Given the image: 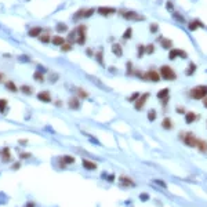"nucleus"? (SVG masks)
Here are the masks:
<instances>
[{"mask_svg":"<svg viewBox=\"0 0 207 207\" xmlns=\"http://www.w3.org/2000/svg\"><path fill=\"white\" fill-rule=\"evenodd\" d=\"M189 97L193 100H203L207 97V86H196L189 91Z\"/></svg>","mask_w":207,"mask_h":207,"instance_id":"f257e3e1","label":"nucleus"},{"mask_svg":"<svg viewBox=\"0 0 207 207\" xmlns=\"http://www.w3.org/2000/svg\"><path fill=\"white\" fill-rule=\"evenodd\" d=\"M160 77H163L164 80H176L177 73L174 72V69L169 66V65H163L160 68Z\"/></svg>","mask_w":207,"mask_h":207,"instance_id":"f03ea898","label":"nucleus"},{"mask_svg":"<svg viewBox=\"0 0 207 207\" xmlns=\"http://www.w3.org/2000/svg\"><path fill=\"white\" fill-rule=\"evenodd\" d=\"M180 138L184 141V144L188 145L189 148H196V145H197V138L195 137L193 134H191V133H187V134L181 133Z\"/></svg>","mask_w":207,"mask_h":207,"instance_id":"7ed1b4c3","label":"nucleus"},{"mask_svg":"<svg viewBox=\"0 0 207 207\" xmlns=\"http://www.w3.org/2000/svg\"><path fill=\"white\" fill-rule=\"evenodd\" d=\"M77 39H76V43L83 46L86 43V33H87V26L86 25H79L77 26Z\"/></svg>","mask_w":207,"mask_h":207,"instance_id":"20e7f679","label":"nucleus"},{"mask_svg":"<svg viewBox=\"0 0 207 207\" xmlns=\"http://www.w3.org/2000/svg\"><path fill=\"white\" fill-rule=\"evenodd\" d=\"M122 17L124 19H131V21H144L145 17L139 15L135 11H122Z\"/></svg>","mask_w":207,"mask_h":207,"instance_id":"39448f33","label":"nucleus"},{"mask_svg":"<svg viewBox=\"0 0 207 207\" xmlns=\"http://www.w3.org/2000/svg\"><path fill=\"white\" fill-rule=\"evenodd\" d=\"M144 80H149V82L157 83L160 80V73H159L157 70H155V69H151V70H148L144 75Z\"/></svg>","mask_w":207,"mask_h":207,"instance_id":"423d86ee","label":"nucleus"},{"mask_svg":"<svg viewBox=\"0 0 207 207\" xmlns=\"http://www.w3.org/2000/svg\"><path fill=\"white\" fill-rule=\"evenodd\" d=\"M148 98H149V94H148V93L139 95V98L134 102V108H135L137 111H141V109L145 107V104H146V100H148Z\"/></svg>","mask_w":207,"mask_h":207,"instance_id":"0eeeda50","label":"nucleus"},{"mask_svg":"<svg viewBox=\"0 0 207 207\" xmlns=\"http://www.w3.org/2000/svg\"><path fill=\"white\" fill-rule=\"evenodd\" d=\"M177 57H181V58H187L188 57V54L185 53V51L180 50V49H171L169 53V58L171 59V61H174Z\"/></svg>","mask_w":207,"mask_h":207,"instance_id":"6e6552de","label":"nucleus"},{"mask_svg":"<svg viewBox=\"0 0 207 207\" xmlns=\"http://www.w3.org/2000/svg\"><path fill=\"white\" fill-rule=\"evenodd\" d=\"M119 184L122 185V187H124V188H128V187H134L135 185V182H134V180L133 178H130V177H126V176H122L119 178Z\"/></svg>","mask_w":207,"mask_h":207,"instance_id":"1a4fd4ad","label":"nucleus"},{"mask_svg":"<svg viewBox=\"0 0 207 207\" xmlns=\"http://www.w3.org/2000/svg\"><path fill=\"white\" fill-rule=\"evenodd\" d=\"M97 11H98V14L102 15V17H108V15H112V14L116 13V10H115L113 7H100Z\"/></svg>","mask_w":207,"mask_h":207,"instance_id":"9d476101","label":"nucleus"},{"mask_svg":"<svg viewBox=\"0 0 207 207\" xmlns=\"http://www.w3.org/2000/svg\"><path fill=\"white\" fill-rule=\"evenodd\" d=\"M59 167H65L66 164H72V163H75V157L73 156H69V155H65V156H62V157H59Z\"/></svg>","mask_w":207,"mask_h":207,"instance_id":"9b49d317","label":"nucleus"},{"mask_svg":"<svg viewBox=\"0 0 207 207\" xmlns=\"http://www.w3.org/2000/svg\"><path fill=\"white\" fill-rule=\"evenodd\" d=\"M199 28H204L203 22H200L199 19H193V21H191V22L188 24L189 31H196V29H199Z\"/></svg>","mask_w":207,"mask_h":207,"instance_id":"f8f14e48","label":"nucleus"},{"mask_svg":"<svg viewBox=\"0 0 207 207\" xmlns=\"http://www.w3.org/2000/svg\"><path fill=\"white\" fill-rule=\"evenodd\" d=\"M200 118L197 113H195V112H188V113H185V122L188 123V124H191V123H193L195 120H197Z\"/></svg>","mask_w":207,"mask_h":207,"instance_id":"ddd939ff","label":"nucleus"},{"mask_svg":"<svg viewBox=\"0 0 207 207\" xmlns=\"http://www.w3.org/2000/svg\"><path fill=\"white\" fill-rule=\"evenodd\" d=\"M68 105L70 109H79L80 108V101H79L77 97H72V98H69Z\"/></svg>","mask_w":207,"mask_h":207,"instance_id":"4468645a","label":"nucleus"},{"mask_svg":"<svg viewBox=\"0 0 207 207\" xmlns=\"http://www.w3.org/2000/svg\"><path fill=\"white\" fill-rule=\"evenodd\" d=\"M159 40H160V44H162L163 49H167V50H171V49H173V42H171L170 39H166V38H163V36H160Z\"/></svg>","mask_w":207,"mask_h":207,"instance_id":"2eb2a0df","label":"nucleus"},{"mask_svg":"<svg viewBox=\"0 0 207 207\" xmlns=\"http://www.w3.org/2000/svg\"><path fill=\"white\" fill-rule=\"evenodd\" d=\"M82 164H83V167L86 170H88V171H94V170L97 169V164L93 163V162H90V160H87V159H83Z\"/></svg>","mask_w":207,"mask_h":207,"instance_id":"dca6fc26","label":"nucleus"},{"mask_svg":"<svg viewBox=\"0 0 207 207\" xmlns=\"http://www.w3.org/2000/svg\"><path fill=\"white\" fill-rule=\"evenodd\" d=\"M38 98L40 101H43V102H51V95H50L49 91H42V93H39Z\"/></svg>","mask_w":207,"mask_h":207,"instance_id":"f3484780","label":"nucleus"},{"mask_svg":"<svg viewBox=\"0 0 207 207\" xmlns=\"http://www.w3.org/2000/svg\"><path fill=\"white\" fill-rule=\"evenodd\" d=\"M28 35H29L31 38H39V36L42 35V28H40V26H35V28L29 29Z\"/></svg>","mask_w":207,"mask_h":207,"instance_id":"a211bd4d","label":"nucleus"},{"mask_svg":"<svg viewBox=\"0 0 207 207\" xmlns=\"http://www.w3.org/2000/svg\"><path fill=\"white\" fill-rule=\"evenodd\" d=\"M173 126H174V123H173V120L170 119V118H164L163 122H162V127H163L164 130H171Z\"/></svg>","mask_w":207,"mask_h":207,"instance_id":"6ab92c4d","label":"nucleus"},{"mask_svg":"<svg viewBox=\"0 0 207 207\" xmlns=\"http://www.w3.org/2000/svg\"><path fill=\"white\" fill-rule=\"evenodd\" d=\"M112 53L116 57H122V55H123V49H122V46H120V44H118V43H115L112 46Z\"/></svg>","mask_w":207,"mask_h":207,"instance_id":"aec40b11","label":"nucleus"},{"mask_svg":"<svg viewBox=\"0 0 207 207\" xmlns=\"http://www.w3.org/2000/svg\"><path fill=\"white\" fill-rule=\"evenodd\" d=\"M196 148H197L202 153H207V142L206 141H203V139H197V145H196Z\"/></svg>","mask_w":207,"mask_h":207,"instance_id":"412c9836","label":"nucleus"},{"mask_svg":"<svg viewBox=\"0 0 207 207\" xmlns=\"http://www.w3.org/2000/svg\"><path fill=\"white\" fill-rule=\"evenodd\" d=\"M51 42H53L54 46H62V44L65 43V39H64L62 36H59V35H57V36H53Z\"/></svg>","mask_w":207,"mask_h":207,"instance_id":"4be33fe9","label":"nucleus"},{"mask_svg":"<svg viewBox=\"0 0 207 207\" xmlns=\"http://www.w3.org/2000/svg\"><path fill=\"white\" fill-rule=\"evenodd\" d=\"M1 156H3V162L11 160V153H10V151H8V148H4V149L1 151Z\"/></svg>","mask_w":207,"mask_h":207,"instance_id":"5701e85b","label":"nucleus"},{"mask_svg":"<svg viewBox=\"0 0 207 207\" xmlns=\"http://www.w3.org/2000/svg\"><path fill=\"white\" fill-rule=\"evenodd\" d=\"M169 88H162L159 93H157V98L160 100H164V98H169Z\"/></svg>","mask_w":207,"mask_h":207,"instance_id":"b1692460","label":"nucleus"},{"mask_svg":"<svg viewBox=\"0 0 207 207\" xmlns=\"http://www.w3.org/2000/svg\"><path fill=\"white\" fill-rule=\"evenodd\" d=\"M33 79L36 80V82H44V76H43V73L40 72V70H36L35 73H33Z\"/></svg>","mask_w":207,"mask_h":207,"instance_id":"393cba45","label":"nucleus"},{"mask_svg":"<svg viewBox=\"0 0 207 207\" xmlns=\"http://www.w3.org/2000/svg\"><path fill=\"white\" fill-rule=\"evenodd\" d=\"M21 93H24V94H26V95H29V94H32V91H33V88L31 87V86H26V84H24V86H21Z\"/></svg>","mask_w":207,"mask_h":207,"instance_id":"a878e982","label":"nucleus"},{"mask_svg":"<svg viewBox=\"0 0 207 207\" xmlns=\"http://www.w3.org/2000/svg\"><path fill=\"white\" fill-rule=\"evenodd\" d=\"M55 29H57V32L62 33V32H66V31H68V26H66V24H62V22H59V24H57Z\"/></svg>","mask_w":207,"mask_h":207,"instance_id":"bb28decb","label":"nucleus"},{"mask_svg":"<svg viewBox=\"0 0 207 207\" xmlns=\"http://www.w3.org/2000/svg\"><path fill=\"white\" fill-rule=\"evenodd\" d=\"M75 91L77 93V95H79V97H82V98H87V97H88V93L86 91V90H83V88L76 87V88H75Z\"/></svg>","mask_w":207,"mask_h":207,"instance_id":"cd10ccee","label":"nucleus"},{"mask_svg":"<svg viewBox=\"0 0 207 207\" xmlns=\"http://www.w3.org/2000/svg\"><path fill=\"white\" fill-rule=\"evenodd\" d=\"M131 36H133V28L130 26V28H127L124 31V33H123V39L124 40H128V39H131Z\"/></svg>","mask_w":207,"mask_h":207,"instance_id":"c85d7f7f","label":"nucleus"},{"mask_svg":"<svg viewBox=\"0 0 207 207\" xmlns=\"http://www.w3.org/2000/svg\"><path fill=\"white\" fill-rule=\"evenodd\" d=\"M84 11H86L84 8H80V10L73 15V21H77V19H80V18H84Z\"/></svg>","mask_w":207,"mask_h":207,"instance_id":"c756f323","label":"nucleus"},{"mask_svg":"<svg viewBox=\"0 0 207 207\" xmlns=\"http://www.w3.org/2000/svg\"><path fill=\"white\" fill-rule=\"evenodd\" d=\"M195 70H196V65H195L193 62H191L189 64V66H188V69H187V75L192 76L195 73Z\"/></svg>","mask_w":207,"mask_h":207,"instance_id":"7c9ffc66","label":"nucleus"},{"mask_svg":"<svg viewBox=\"0 0 207 207\" xmlns=\"http://www.w3.org/2000/svg\"><path fill=\"white\" fill-rule=\"evenodd\" d=\"M7 105H8V102H7V100H3V98H0V112L4 113L6 112V108Z\"/></svg>","mask_w":207,"mask_h":207,"instance_id":"2f4dec72","label":"nucleus"},{"mask_svg":"<svg viewBox=\"0 0 207 207\" xmlns=\"http://www.w3.org/2000/svg\"><path fill=\"white\" fill-rule=\"evenodd\" d=\"M6 87L8 88V90H11L13 93H17V90H18V88H17V86L14 84V82H10V80L6 83Z\"/></svg>","mask_w":207,"mask_h":207,"instance_id":"473e14b6","label":"nucleus"},{"mask_svg":"<svg viewBox=\"0 0 207 207\" xmlns=\"http://www.w3.org/2000/svg\"><path fill=\"white\" fill-rule=\"evenodd\" d=\"M88 79H90V80H93V83H94V84H98L101 88H107L104 84H102V83H101L100 79H97V77H94V76H88Z\"/></svg>","mask_w":207,"mask_h":207,"instance_id":"72a5a7b5","label":"nucleus"},{"mask_svg":"<svg viewBox=\"0 0 207 207\" xmlns=\"http://www.w3.org/2000/svg\"><path fill=\"white\" fill-rule=\"evenodd\" d=\"M137 49H138V51H137V55L141 58V57L145 54V46H142V44H138L137 46Z\"/></svg>","mask_w":207,"mask_h":207,"instance_id":"f704fd0d","label":"nucleus"},{"mask_svg":"<svg viewBox=\"0 0 207 207\" xmlns=\"http://www.w3.org/2000/svg\"><path fill=\"white\" fill-rule=\"evenodd\" d=\"M68 39H69V42H70V43H72L73 40H76V39H77V31H72V32H69Z\"/></svg>","mask_w":207,"mask_h":207,"instance_id":"c9c22d12","label":"nucleus"},{"mask_svg":"<svg viewBox=\"0 0 207 207\" xmlns=\"http://www.w3.org/2000/svg\"><path fill=\"white\" fill-rule=\"evenodd\" d=\"M156 111L155 109H151L149 112H148V120H151V122H153V120L156 119Z\"/></svg>","mask_w":207,"mask_h":207,"instance_id":"e433bc0d","label":"nucleus"},{"mask_svg":"<svg viewBox=\"0 0 207 207\" xmlns=\"http://www.w3.org/2000/svg\"><path fill=\"white\" fill-rule=\"evenodd\" d=\"M95 58H97V61L100 65H104V57H102V50H100L97 54H95Z\"/></svg>","mask_w":207,"mask_h":207,"instance_id":"4c0bfd02","label":"nucleus"},{"mask_svg":"<svg viewBox=\"0 0 207 207\" xmlns=\"http://www.w3.org/2000/svg\"><path fill=\"white\" fill-rule=\"evenodd\" d=\"M39 40L43 42V43H49V42H51V39H50L49 35H40V36H39Z\"/></svg>","mask_w":207,"mask_h":207,"instance_id":"58836bf2","label":"nucleus"},{"mask_svg":"<svg viewBox=\"0 0 207 207\" xmlns=\"http://www.w3.org/2000/svg\"><path fill=\"white\" fill-rule=\"evenodd\" d=\"M145 53H146V54H152V53H155V46H153V44H148V46L145 47Z\"/></svg>","mask_w":207,"mask_h":207,"instance_id":"ea45409f","label":"nucleus"},{"mask_svg":"<svg viewBox=\"0 0 207 207\" xmlns=\"http://www.w3.org/2000/svg\"><path fill=\"white\" fill-rule=\"evenodd\" d=\"M61 50L65 51V53H66V51H70L72 50V44L70 43H64L62 46H61Z\"/></svg>","mask_w":207,"mask_h":207,"instance_id":"a19ab883","label":"nucleus"},{"mask_svg":"<svg viewBox=\"0 0 207 207\" xmlns=\"http://www.w3.org/2000/svg\"><path fill=\"white\" fill-rule=\"evenodd\" d=\"M94 11H95L94 8H87V10L84 11V18H90V17L94 14Z\"/></svg>","mask_w":207,"mask_h":207,"instance_id":"79ce46f5","label":"nucleus"},{"mask_svg":"<svg viewBox=\"0 0 207 207\" xmlns=\"http://www.w3.org/2000/svg\"><path fill=\"white\" fill-rule=\"evenodd\" d=\"M173 17H174V18H176L178 22H184V21H185V18H184V17H182L180 13H173Z\"/></svg>","mask_w":207,"mask_h":207,"instance_id":"37998d69","label":"nucleus"},{"mask_svg":"<svg viewBox=\"0 0 207 207\" xmlns=\"http://www.w3.org/2000/svg\"><path fill=\"white\" fill-rule=\"evenodd\" d=\"M139 95H141L139 93H134L131 97H128V101H130V102H135V101L139 98Z\"/></svg>","mask_w":207,"mask_h":207,"instance_id":"c03bdc74","label":"nucleus"},{"mask_svg":"<svg viewBox=\"0 0 207 207\" xmlns=\"http://www.w3.org/2000/svg\"><path fill=\"white\" fill-rule=\"evenodd\" d=\"M149 31H151L152 33H156V32L159 31V25H157V24H152L151 28H149Z\"/></svg>","mask_w":207,"mask_h":207,"instance_id":"a18cd8bd","label":"nucleus"},{"mask_svg":"<svg viewBox=\"0 0 207 207\" xmlns=\"http://www.w3.org/2000/svg\"><path fill=\"white\" fill-rule=\"evenodd\" d=\"M133 64L131 62H127V75H133Z\"/></svg>","mask_w":207,"mask_h":207,"instance_id":"49530a36","label":"nucleus"},{"mask_svg":"<svg viewBox=\"0 0 207 207\" xmlns=\"http://www.w3.org/2000/svg\"><path fill=\"white\" fill-rule=\"evenodd\" d=\"M21 157H22V159H28V157H31V153H25V152H22V153H21Z\"/></svg>","mask_w":207,"mask_h":207,"instance_id":"de8ad7c7","label":"nucleus"},{"mask_svg":"<svg viewBox=\"0 0 207 207\" xmlns=\"http://www.w3.org/2000/svg\"><path fill=\"white\" fill-rule=\"evenodd\" d=\"M177 112H178V113H182V115H185V109H184L182 107H178V108H177Z\"/></svg>","mask_w":207,"mask_h":207,"instance_id":"09e8293b","label":"nucleus"},{"mask_svg":"<svg viewBox=\"0 0 207 207\" xmlns=\"http://www.w3.org/2000/svg\"><path fill=\"white\" fill-rule=\"evenodd\" d=\"M19 167H21V163H19V162H17V163L13 164V170H18Z\"/></svg>","mask_w":207,"mask_h":207,"instance_id":"8fccbe9b","label":"nucleus"},{"mask_svg":"<svg viewBox=\"0 0 207 207\" xmlns=\"http://www.w3.org/2000/svg\"><path fill=\"white\" fill-rule=\"evenodd\" d=\"M57 79H58V75H57V73H55L54 76H53V75L50 76V80H51V83H54V80H57Z\"/></svg>","mask_w":207,"mask_h":207,"instance_id":"3c124183","label":"nucleus"},{"mask_svg":"<svg viewBox=\"0 0 207 207\" xmlns=\"http://www.w3.org/2000/svg\"><path fill=\"white\" fill-rule=\"evenodd\" d=\"M167 10H173V3H171V1H167Z\"/></svg>","mask_w":207,"mask_h":207,"instance_id":"603ef678","label":"nucleus"},{"mask_svg":"<svg viewBox=\"0 0 207 207\" xmlns=\"http://www.w3.org/2000/svg\"><path fill=\"white\" fill-rule=\"evenodd\" d=\"M156 184H159V185H162L163 188H166V184H164L163 181H160V180H156Z\"/></svg>","mask_w":207,"mask_h":207,"instance_id":"864d4df0","label":"nucleus"},{"mask_svg":"<svg viewBox=\"0 0 207 207\" xmlns=\"http://www.w3.org/2000/svg\"><path fill=\"white\" fill-rule=\"evenodd\" d=\"M139 197H141L142 200H148V195H141Z\"/></svg>","mask_w":207,"mask_h":207,"instance_id":"5fc2aeb1","label":"nucleus"},{"mask_svg":"<svg viewBox=\"0 0 207 207\" xmlns=\"http://www.w3.org/2000/svg\"><path fill=\"white\" fill-rule=\"evenodd\" d=\"M19 144H22V145H26V144H28V141H26V139H19Z\"/></svg>","mask_w":207,"mask_h":207,"instance_id":"6e6d98bb","label":"nucleus"},{"mask_svg":"<svg viewBox=\"0 0 207 207\" xmlns=\"http://www.w3.org/2000/svg\"><path fill=\"white\" fill-rule=\"evenodd\" d=\"M203 105H204V108H207V97L203 98Z\"/></svg>","mask_w":207,"mask_h":207,"instance_id":"4d7b16f0","label":"nucleus"},{"mask_svg":"<svg viewBox=\"0 0 207 207\" xmlns=\"http://www.w3.org/2000/svg\"><path fill=\"white\" fill-rule=\"evenodd\" d=\"M55 105H57V107H61V105H62V102H61V101H57Z\"/></svg>","mask_w":207,"mask_h":207,"instance_id":"13d9d810","label":"nucleus"},{"mask_svg":"<svg viewBox=\"0 0 207 207\" xmlns=\"http://www.w3.org/2000/svg\"><path fill=\"white\" fill-rule=\"evenodd\" d=\"M26 207H35V204H33V203H28V206Z\"/></svg>","mask_w":207,"mask_h":207,"instance_id":"bf43d9fd","label":"nucleus"},{"mask_svg":"<svg viewBox=\"0 0 207 207\" xmlns=\"http://www.w3.org/2000/svg\"><path fill=\"white\" fill-rule=\"evenodd\" d=\"M3 77H4V75H3V73H0V80H3Z\"/></svg>","mask_w":207,"mask_h":207,"instance_id":"052dcab7","label":"nucleus"}]
</instances>
